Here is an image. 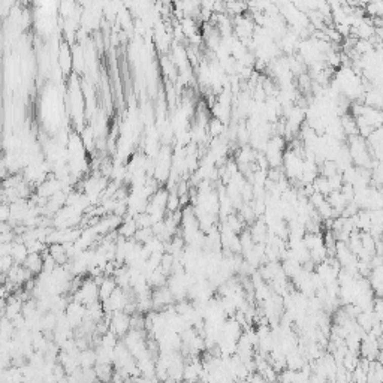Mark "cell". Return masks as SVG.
<instances>
[{
  "instance_id": "obj_1",
  "label": "cell",
  "mask_w": 383,
  "mask_h": 383,
  "mask_svg": "<svg viewBox=\"0 0 383 383\" xmlns=\"http://www.w3.org/2000/svg\"><path fill=\"white\" fill-rule=\"evenodd\" d=\"M109 328L117 337H125L130 331V316L125 312H116L109 315Z\"/></svg>"
},
{
  "instance_id": "obj_2",
  "label": "cell",
  "mask_w": 383,
  "mask_h": 383,
  "mask_svg": "<svg viewBox=\"0 0 383 383\" xmlns=\"http://www.w3.org/2000/svg\"><path fill=\"white\" fill-rule=\"evenodd\" d=\"M117 283L114 280V277H105L102 280V283L99 285V301H106L117 289Z\"/></svg>"
},
{
  "instance_id": "obj_3",
  "label": "cell",
  "mask_w": 383,
  "mask_h": 383,
  "mask_svg": "<svg viewBox=\"0 0 383 383\" xmlns=\"http://www.w3.org/2000/svg\"><path fill=\"white\" fill-rule=\"evenodd\" d=\"M24 266L32 273L33 276L41 274L44 271V256L41 253H30L24 262Z\"/></svg>"
},
{
  "instance_id": "obj_4",
  "label": "cell",
  "mask_w": 383,
  "mask_h": 383,
  "mask_svg": "<svg viewBox=\"0 0 383 383\" xmlns=\"http://www.w3.org/2000/svg\"><path fill=\"white\" fill-rule=\"evenodd\" d=\"M29 249H27V246L24 244V243H21V241H18V243H14L12 244V259H14V262L17 263V265H24V262H26V259L29 257Z\"/></svg>"
},
{
  "instance_id": "obj_5",
  "label": "cell",
  "mask_w": 383,
  "mask_h": 383,
  "mask_svg": "<svg viewBox=\"0 0 383 383\" xmlns=\"http://www.w3.org/2000/svg\"><path fill=\"white\" fill-rule=\"evenodd\" d=\"M95 373L96 377H97V382L111 383L116 371L112 370L111 364H97L95 367Z\"/></svg>"
},
{
  "instance_id": "obj_6",
  "label": "cell",
  "mask_w": 383,
  "mask_h": 383,
  "mask_svg": "<svg viewBox=\"0 0 383 383\" xmlns=\"http://www.w3.org/2000/svg\"><path fill=\"white\" fill-rule=\"evenodd\" d=\"M80 365L83 370H87V368H95L97 365V355H96V351H92V349H86V351L80 352Z\"/></svg>"
},
{
  "instance_id": "obj_7",
  "label": "cell",
  "mask_w": 383,
  "mask_h": 383,
  "mask_svg": "<svg viewBox=\"0 0 383 383\" xmlns=\"http://www.w3.org/2000/svg\"><path fill=\"white\" fill-rule=\"evenodd\" d=\"M48 253L56 260L57 265H64L67 262V259H69L67 252H66V247H64L63 244H50Z\"/></svg>"
},
{
  "instance_id": "obj_8",
  "label": "cell",
  "mask_w": 383,
  "mask_h": 383,
  "mask_svg": "<svg viewBox=\"0 0 383 383\" xmlns=\"http://www.w3.org/2000/svg\"><path fill=\"white\" fill-rule=\"evenodd\" d=\"M136 232H138V224L135 222V219H132V220L129 219L120 224V227H119V235H120V238H125V240L135 237Z\"/></svg>"
},
{
  "instance_id": "obj_9",
  "label": "cell",
  "mask_w": 383,
  "mask_h": 383,
  "mask_svg": "<svg viewBox=\"0 0 383 383\" xmlns=\"http://www.w3.org/2000/svg\"><path fill=\"white\" fill-rule=\"evenodd\" d=\"M247 9V5L246 3H238V2H229L226 3V11L232 15H237V17H241Z\"/></svg>"
},
{
  "instance_id": "obj_10",
  "label": "cell",
  "mask_w": 383,
  "mask_h": 383,
  "mask_svg": "<svg viewBox=\"0 0 383 383\" xmlns=\"http://www.w3.org/2000/svg\"><path fill=\"white\" fill-rule=\"evenodd\" d=\"M208 132L211 133V136H220V133L224 132V123L217 120V119H213L210 120V125H208Z\"/></svg>"
},
{
  "instance_id": "obj_11",
  "label": "cell",
  "mask_w": 383,
  "mask_h": 383,
  "mask_svg": "<svg viewBox=\"0 0 383 383\" xmlns=\"http://www.w3.org/2000/svg\"><path fill=\"white\" fill-rule=\"evenodd\" d=\"M247 383H268L259 373H256V371H253V373H250V376L247 377Z\"/></svg>"
},
{
  "instance_id": "obj_12",
  "label": "cell",
  "mask_w": 383,
  "mask_h": 383,
  "mask_svg": "<svg viewBox=\"0 0 383 383\" xmlns=\"http://www.w3.org/2000/svg\"><path fill=\"white\" fill-rule=\"evenodd\" d=\"M96 383H102V382H96Z\"/></svg>"
},
{
  "instance_id": "obj_13",
  "label": "cell",
  "mask_w": 383,
  "mask_h": 383,
  "mask_svg": "<svg viewBox=\"0 0 383 383\" xmlns=\"http://www.w3.org/2000/svg\"><path fill=\"white\" fill-rule=\"evenodd\" d=\"M183 383H186V382H183Z\"/></svg>"
}]
</instances>
